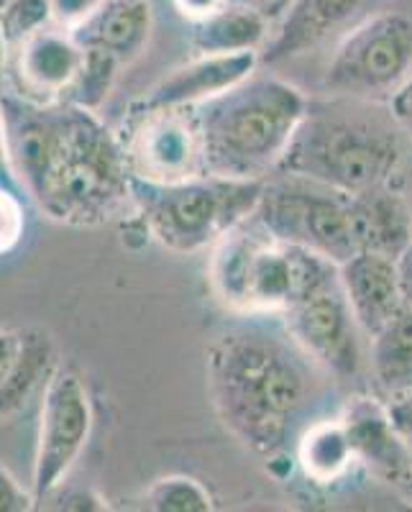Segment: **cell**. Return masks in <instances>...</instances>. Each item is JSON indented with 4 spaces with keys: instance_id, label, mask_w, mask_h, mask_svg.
Segmentation results:
<instances>
[{
    "instance_id": "obj_26",
    "label": "cell",
    "mask_w": 412,
    "mask_h": 512,
    "mask_svg": "<svg viewBox=\"0 0 412 512\" xmlns=\"http://www.w3.org/2000/svg\"><path fill=\"white\" fill-rule=\"evenodd\" d=\"M49 24L52 13L47 0H8L6 6H0V31L8 41V49Z\"/></svg>"
},
{
    "instance_id": "obj_33",
    "label": "cell",
    "mask_w": 412,
    "mask_h": 512,
    "mask_svg": "<svg viewBox=\"0 0 412 512\" xmlns=\"http://www.w3.org/2000/svg\"><path fill=\"white\" fill-rule=\"evenodd\" d=\"M226 3L228 0H175V8L195 24V21L210 16V13L218 11V8L226 6Z\"/></svg>"
},
{
    "instance_id": "obj_12",
    "label": "cell",
    "mask_w": 412,
    "mask_h": 512,
    "mask_svg": "<svg viewBox=\"0 0 412 512\" xmlns=\"http://www.w3.org/2000/svg\"><path fill=\"white\" fill-rule=\"evenodd\" d=\"M0 113L6 123V144L13 175L31 200L47 182L67 128V103H34L11 93H0Z\"/></svg>"
},
{
    "instance_id": "obj_10",
    "label": "cell",
    "mask_w": 412,
    "mask_h": 512,
    "mask_svg": "<svg viewBox=\"0 0 412 512\" xmlns=\"http://www.w3.org/2000/svg\"><path fill=\"white\" fill-rule=\"evenodd\" d=\"M290 336L333 379H354L364 367L361 326L343 292L338 267L310 287L295 305L279 315Z\"/></svg>"
},
{
    "instance_id": "obj_23",
    "label": "cell",
    "mask_w": 412,
    "mask_h": 512,
    "mask_svg": "<svg viewBox=\"0 0 412 512\" xmlns=\"http://www.w3.org/2000/svg\"><path fill=\"white\" fill-rule=\"evenodd\" d=\"M57 351L52 338L44 331H24V346L18 354L16 367L0 384V418H11L24 410L36 392L47 390L49 379L57 372Z\"/></svg>"
},
{
    "instance_id": "obj_36",
    "label": "cell",
    "mask_w": 412,
    "mask_h": 512,
    "mask_svg": "<svg viewBox=\"0 0 412 512\" xmlns=\"http://www.w3.org/2000/svg\"><path fill=\"white\" fill-rule=\"evenodd\" d=\"M400 190L402 195H405V203H407V210H410V221H412V149L410 152H405V159H402L400 164Z\"/></svg>"
},
{
    "instance_id": "obj_16",
    "label": "cell",
    "mask_w": 412,
    "mask_h": 512,
    "mask_svg": "<svg viewBox=\"0 0 412 512\" xmlns=\"http://www.w3.org/2000/svg\"><path fill=\"white\" fill-rule=\"evenodd\" d=\"M382 0H290L285 18L267 41V62H285L313 52L338 31H349Z\"/></svg>"
},
{
    "instance_id": "obj_8",
    "label": "cell",
    "mask_w": 412,
    "mask_h": 512,
    "mask_svg": "<svg viewBox=\"0 0 412 512\" xmlns=\"http://www.w3.org/2000/svg\"><path fill=\"white\" fill-rule=\"evenodd\" d=\"M254 218L272 236L302 246L343 264L356 254L349 223V195L285 175L282 182H264Z\"/></svg>"
},
{
    "instance_id": "obj_37",
    "label": "cell",
    "mask_w": 412,
    "mask_h": 512,
    "mask_svg": "<svg viewBox=\"0 0 412 512\" xmlns=\"http://www.w3.org/2000/svg\"><path fill=\"white\" fill-rule=\"evenodd\" d=\"M6 80H8V41L3 39V31H0V93H6Z\"/></svg>"
},
{
    "instance_id": "obj_20",
    "label": "cell",
    "mask_w": 412,
    "mask_h": 512,
    "mask_svg": "<svg viewBox=\"0 0 412 512\" xmlns=\"http://www.w3.org/2000/svg\"><path fill=\"white\" fill-rule=\"evenodd\" d=\"M272 26L267 13L246 3H226L195 21L192 49L198 54H246L267 47Z\"/></svg>"
},
{
    "instance_id": "obj_6",
    "label": "cell",
    "mask_w": 412,
    "mask_h": 512,
    "mask_svg": "<svg viewBox=\"0 0 412 512\" xmlns=\"http://www.w3.org/2000/svg\"><path fill=\"white\" fill-rule=\"evenodd\" d=\"M405 149L387 128L336 118H305L279 172L359 195L400 175Z\"/></svg>"
},
{
    "instance_id": "obj_38",
    "label": "cell",
    "mask_w": 412,
    "mask_h": 512,
    "mask_svg": "<svg viewBox=\"0 0 412 512\" xmlns=\"http://www.w3.org/2000/svg\"><path fill=\"white\" fill-rule=\"evenodd\" d=\"M395 487H397V489H400V495H402V500H405V502H407V505H410V507H412V469H410V472H407V474H405V477H402V479H400V482H397V484H395Z\"/></svg>"
},
{
    "instance_id": "obj_25",
    "label": "cell",
    "mask_w": 412,
    "mask_h": 512,
    "mask_svg": "<svg viewBox=\"0 0 412 512\" xmlns=\"http://www.w3.org/2000/svg\"><path fill=\"white\" fill-rule=\"evenodd\" d=\"M144 510L154 512H213V495L203 487V482L192 477H162L151 484L141 497Z\"/></svg>"
},
{
    "instance_id": "obj_24",
    "label": "cell",
    "mask_w": 412,
    "mask_h": 512,
    "mask_svg": "<svg viewBox=\"0 0 412 512\" xmlns=\"http://www.w3.org/2000/svg\"><path fill=\"white\" fill-rule=\"evenodd\" d=\"M121 67L123 64L111 54L98 52V49H85L80 70H77L75 80L64 93L62 103L77 105V108H85V111H98L103 100L111 95Z\"/></svg>"
},
{
    "instance_id": "obj_1",
    "label": "cell",
    "mask_w": 412,
    "mask_h": 512,
    "mask_svg": "<svg viewBox=\"0 0 412 512\" xmlns=\"http://www.w3.org/2000/svg\"><path fill=\"white\" fill-rule=\"evenodd\" d=\"M226 328L205 356L208 392L223 428L259 459H295L323 408L331 374L267 315Z\"/></svg>"
},
{
    "instance_id": "obj_18",
    "label": "cell",
    "mask_w": 412,
    "mask_h": 512,
    "mask_svg": "<svg viewBox=\"0 0 412 512\" xmlns=\"http://www.w3.org/2000/svg\"><path fill=\"white\" fill-rule=\"evenodd\" d=\"M349 223L356 251L397 256L412 244V221L400 187L389 185L349 195Z\"/></svg>"
},
{
    "instance_id": "obj_17",
    "label": "cell",
    "mask_w": 412,
    "mask_h": 512,
    "mask_svg": "<svg viewBox=\"0 0 412 512\" xmlns=\"http://www.w3.org/2000/svg\"><path fill=\"white\" fill-rule=\"evenodd\" d=\"M338 277L366 338L405 308L397 259L392 256L356 251L351 259L338 264Z\"/></svg>"
},
{
    "instance_id": "obj_14",
    "label": "cell",
    "mask_w": 412,
    "mask_h": 512,
    "mask_svg": "<svg viewBox=\"0 0 412 512\" xmlns=\"http://www.w3.org/2000/svg\"><path fill=\"white\" fill-rule=\"evenodd\" d=\"M259 67V52L246 54H198V59L177 67L149 90L131 111H162V108H195L218 98L238 82L249 80Z\"/></svg>"
},
{
    "instance_id": "obj_2",
    "label": "cell",
    "mask_w": 412,
    "mask_h": 512,
    "mask_svg": "<svg viewBox=\"0 0 412 512\" xmlns=\"http://www.w3.org/2000/svg\"><path fill=\"white\" fill-rule=\"evenodd\" d=\"M192 113L203 175L264 182L285 162L310 103L292 82L254 72Z\"/></svg>"
},
{
    "instance_id": "obj_31",
    "label": "cell",
    "mask_w": 412,
    "mask_h": 512,
    "mask_svg": "<svg viewBox=\"0 0 412 512\" xmlns=\"http://www.w3.org/2000/svg\"><path fill=\"white\" fill-rule=\"evenodd\" d=\"M21 346H24V331L0 328V384L6 382L8 374L16 367Z\"/></svg>"
},
{
    "instance_id": "obj_32",
    "label": "cell",
    "mask_w": 412,
    "mask_h": 512,
    "mask_svg": "<svg viewBox=\"0 0 412 512\" xmlns=\"http://www.w3.org/2000/svg\"><path fill=\"white\" fill-rule=\"evenodd\" d=\"M389 405V415H392V420H395L397 431H400V436L405 438L407 448H410L412 454V390L405 392L402 397H397V400L387 402Z\"/></svg>"
},
{
    "instance_id": "obj_3",
    "label": "cell",
    "mask_w": 412,
    "mask_h": 512,
    "mask_svg": "<svg viewBox=\"0 0 412 512\" xmlns=\"http://www.w3.org/2000/svg\"><path fill=\"white\" fill-rule=\"evenodd\" d=\"M338 264L277 239L254 216L213 246L210 282L228 308L246 315H282Z\"/></svg>"
},
{
    "instance_id": "obj_21",
    "label": "cell",
    "mask_w": 412,
    "mask_h": 512,
    "mask_svg": "<svg viewBox=\"0 0 412 512\" xmlns=\"http://www.w3.org/2000/svg\"><path fill=\"white\" fill-rule=\"evenodd\" d=\"M366 367L374 390L384 402L412 390V310L407 305L369 336Z\"/></svg>"
},
{
    "instance_id": "obj_9",
    "label": "cell",
    "mask_w": 412,
    "mask_h": 512,
    "mask_svg": "<svg viewBox=\"0 0 412 512\" xmlns=\"http://www.w3.org/2000/svg\"><path fill=\"white\" fill-rule=\"evenodd\" d=\"M93 431V402L85 379L72 367L59 364L41 397L39 436H36L31 492L36 507L62 487L75 461L88 446Z\"/></svg>"
},
{
    "instance_id": "obj_13",
    "label": "cell",
    "mask_w": 412,
    "mask_h": 512,
    "mask_svg": "<svg viewBox=\"0 0 412 512\" xmlns=\"http://www.w3.org/2000/svg\"><path fill=\"white\" fill-rule=\"evenodd\" d=\"M85 49L67 29L49 24L8 49V80L13 93L34 103H62L75 80Z\"/></svg>"
},
{
    "instance_id": "obj_7",
    "label": "cell",
    "mask_w": 412,
    "mask_h": 512,
    "mask_svg": "<svg viewBox=\"0 0 412 512\" xmlns=\"http://www.w3.org/2000/svg\"><path fill=\"white\" fill-rule=\"evenodd\" d=\"M412 75V18L397 11L366 16L343 34L325 67L323 88L356 100L400 93Z\"/></svg>"
},
{
    "instance_id": "obj_4",
    "label": "cell",
    "mask_w": 412,
    "mask_h": 512,
    "mask_svg": "<svg viewBox=\"0 0 412 512\" xmlns=\"http://www.w3.org/2000/svg\"><path fill=\"white\" fill-rule=\"evenodd\" d=\"M131 200V169L118 136L95 111L67 103V128L34 203L52 221L100 226Z\"/></svg>"
},
{
    "instance_id": "obj_29",
    "label": "cell",
    "mask_w": 412,
    "mask_h": 512,
    "mask_svg": "<svg viewBox=\"0 0 412 512\" xmlns=\"http://www.w3.org/2000/svg\"><path fill=\"white\" fill-rule=\"evenodd\" d=\"M49 13H52V24L59 29L72 31L82 21H88L105 0H47Z\"/></svg>"
},
{
    "instance_id": "obj_30",
    "label": "cell",
    "mask_w": 412,
    "mask_h": 512,
    "mask_svg": "<svg viewBox=\"0 0 412 512\" xmlns=\"http://www.w3.org/2000/svg\"><path fill=\"white\" fill-rule=\"evenodd\" d=\"M36 510V500L31 489L21 487L16 477L0 466V512H29Z\"/></svg>"
},
{
    "instance_id": "obj_5",
    "label": "cell",
    "mask_w": 412,
    "mask_h": 512,
    "mask_svg": "<svg viewBox=\"0 0 412 512\" xmlns=\"http://www.w3.org/2000/svg\"><path fill=\"white\" fill-rule=\"evenodd\" d=\"M264 182L215 175L162 182L131 175V203L151 239L175 254H192L213 249L226 233L249 221Z\"/></svg>"
},
{
    "instance_id": "obj_39",
    "label": "cell",
    "mask_w": 412,
    "mask_h": 512,
    "mask_svg": "<svg viewBox=\"0 0 412 512\" xmlns=\"http://www.w3.org/2000/svg\"><path fill=\"white\" fill-rule=\"evenodd\" d=\"M269 3H290V0H269Z\"/></svg>"
},
{
    "instance_id": "obj_27",
    "label": "cell",
    "mask_w": 412,
    "mask_h": 512,
    "mask_svg": "<svg viewBox=\"0 0 412 512\" xmlns=\"http://www.w3.org/2000/svg\"><path fill=\"white\" fill-rule=\"evenodd\" d=\"M26 231L24 203L18 198L16 187L0 185V256L11 254Z\"/></svg>"
},
{
    "instance_id": "obj_34",
    "label": "cell",
    "mask_w": 412,
    "mask_h": 512,
    "mask_svg": "<svg viewBox=\"0 0 412 512\" xmlns=\"http://www.w3.org/2000/svg\"><path fill=\"white\" fill-rule=\"evenodd\" d=\"M397 274H400V290L402 300L412 310V244L397 256Z\"/></svg>"
},
{
    "instance_id": "obj_28",
    "label": "cell",
    "mask_w": 412,
    "mask_h": 512,
    "mask_svg": "<svg viewBox=\"0 0 412 512\" xmlns=\"http://www.w3.org/2000/svg\"><path fill=\"white\" fill-rule=\"evenodd\" d=\"M39 510H108V502L93 489H64L62 484L41 502Z\"/></svg>"
},
{
    "instance_id": "obj_19",
    "label": "cell",
    "mask_w": 412,
    "mask_h": 512,
    "mask_svg": "<svg viewBox=\"0 0 412 512\" xmlns=\"http://www.w3.org/2000/svg\"><path fill=\"white\" fill-rule=\"evenodd\" d=\"M154 26L149 0H105L103 6L70 31L82 49L111 54L121 64L134 62L146 49Z\"/></svg>"
},
{
    "instance_id": "obj_11",
    "label": "cell",
    "mask_w": 412,
    "mask_h": 512,
    "mask_svg": "<svg viewBox=\"0 0 412 512\" xmlns=\"http://www.w3.org/2000/svg\"><path fill=\"white\" fill-rule=\"evenodd\" d=\"M121 144L128 169L136 177L169 182L203 175L198 126L192 108L131 111L128 134Z\"/></svg>"
},
{
    "instance_id": "obj_35",
    "label": "cell",
    "mask_w": 412,
    "mask_h": 512,
    "mask_svg": "<svg viewBox=\"0 0 412 512\" xmlns=\"http://www.w3.org/2000/svg\"><path fill=\"white\" fill-rule=\"evenodd\" d=\"M0 185H6V187H16V190H21V185H18L16 175H13L11 157H8V144H6V123H3V113H0Z\"/></svg>"
},
{
    "instance_id": "obj_22",
    "label": "cell",
    "mask_w": 412,
    "mask_h": 512,
    "mask_svg": "<svg viewBox=\"0 0 412 512\" xmlns=\"http://www.w3.org/2000/svg\"><path fill=\"white\" fill-rule=\"evenodd\" d=\"M295 461L300 464L302 474L320 487L346 477L351 466H356V456L341 418L336 415L310 423L295 446Z\"/></svg>"
},
{
    "instance_id": "obj_40",
    "label": "cell",
    "mask_w": 412,
    "mask_h": 512,
    "mask_svg": "<svg viewBox=\"0 0 412 512\" xmlns=\"http://www.w3.org/2000/svg\"><path fill=\"white\" fill-rule=\"evenodd\" d=\"M6 3H8V0H0V6H6Z\"/></svg>"
},
{
    "instance_id": "obj_15",
    "label": "cell",
    "mask_w": 412,
    "mask_h": 512,
    "mask_svg": "<svg viewBox=\"0 0 412 512\" xmlns=\"http://www.w3.org/2000/svg\"><path fill=\"white\" fill-rule=\"evenodd\" d=\"M356 464L369 469L374 477L397 484L412 469V454L405 438L389 415V405L379 395H356L341 410Z\"/></svg>"
}]
</instances>
